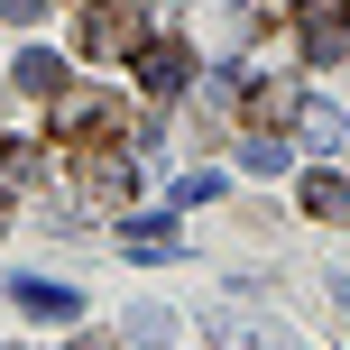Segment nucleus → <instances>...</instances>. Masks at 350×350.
<instances>
[{"instance_id": "12", "label": "nucleus", "mask_w": 350, "mask_h": 350, "mask_svg": "<svg viewBox=\"0 0 350 350\" xmlns=\"http://www.w3.org/2000/svg\"><path fill=\"white\" fill-rule=\"evenodd\" d=\"M249 175H286V139H249Z\"/></svg>"}, {"instance_id": "4", "label": "nucleus", "mask_w": 350, "mask_h": 350, "mask_svg": "<svg viewBox=\"0 0 350 350\" xmlns=\"http://www.w3.org/2000/svg\"><path fill=\"white\" fill-rule=\"evenodd\" d=\"M10 304H18L28 323H74V314H83V295H74L65 277H18V286H10Z\"/></svg>"}, {"instance_id": "6", "label": "nucleus", "mask_w": 350, "mask_h": 350, "mask_svg": "<svg viewBox=\"0 0 350 350\" xmlns=\"http://www.w3.org/2000/svg\"><path fill=\"white\" fill-rule=\"evenodd\" d=\"M185 74H193L185 37H148V46H139V83L157 92V102H166V92H185Z\"/></svg>"}, {"instance_id": "1", "label": "nucleus", "mask_w": 350, "mask_h": 350, "mask_svg": "<svg viewBox=\"0 0 350 350\" xmlns=\"http://www.w3.org/2000/svg\"><path fill=\"white\" fill-rule=\"evenodd\" d=\"M46 129H55V148H92V139H111V129H129V111L111 102V92H65L55 83L46 92Z\"/></svg>"}, {"instance_id": "3", "label": "nucleus", "mask_w": 350, "mask_h": 350, "mask_svg": "<svg viewBox=\"0 0 350 350\" xmlns=\"http://www.w3.org/2000/svg\"><path fill=\"white\" fill-rule=\"evenodd\" d=\"M304 10V55L314 65H341L350 55V0H295Z\"/></svg>"}, {"instance_id": "13", "label": "nucleus", "mask_w": 350, "mask_h": 350, "mask_svg": "<svg viewBox=\"0 0 350 350\" xmlns=\"http://www.w3.org/2000/svg\"><path fill=\"white\" fill-rule=\"evenodd\" d=\"M37 10H46V0H0V18H10V28H28Z\"/></svg>"}, {"instance_id": "10", "label": "nucleus", "mask_w": 350, "mask_h": 350, "mask_svg": "<svg viewBox=\"0 0 350 350\" xmlns=\"http://www.w3.org/2000/svg\"><path fill=\"white\" fill-rule=\"evenodd\" d=\"M295 120H304V139H314V148H341V139H350V129H341V111H332V102H304V111H295Z\"/></svg>"}, {"instance_id": "8", "label": "nucleus", "mask_w": 350, "mask_h": 350, "mask_svg": "<svg viewBox=\"0 0 350 350\" xmlns=\"http://www.w3.org/2000/svg\"><path fill=\"white\" fill-rule=\"evenodd\" d=\"M304 212L314 221H350V175H304Z\"/></svg>"}, {"instance_id": "5", "label": "nucleus", "mask_w": 350, "mask_h": 350, "mask_svg": "<svg viewBox=\"0 0 350 350\" xmlns=\"http://www.w3.org/2000/svg\"><path fill=\"white\" fill-rule=\"evenodd\" d=\"M83 193L92 203H129V193H139V166H129L120 148H83Z\"/></svg>"}, {"instance_id": "7", "label": "nucleus", "mask_w": 350, "mask_h": 350, "mask_svg": "<svg viewBox=\"0 0 350 350\" xmlns=\"http://www.w3.org/2000/svg\"><path fill=\"white\" fill-rule=\"evenodd\" d=\"M304 111V92L295 83H249V129L258 139H286V120Z\"/></svg>"}, {"instance_id": "14", "label": "nucleus", "mask_w": 350, "mask_h": 350, "mask_svg": "<svg viewBox=\"0 0 350 350\" xmlns=\"http://www.w3.org/2000/svg\"><path fill=\"white\" fill-rule=\"evenodd\" d=\"M74 350H120V341H74Z\"/></svg>"}, {"instance_id": "2", "label": "nucleus", "mask_w": 350, "mask_h": 350, "mask_svg": "<svg viewBox=\"0 0 350 350\" xmlns=\"http://www.w3.org/2000/svg\"><path fill=\"white\" fill-rule=\"evenodd\" d=\"M139 28H148L139 0H92L83 28H74V46H83V55H129V46H139Z\"/></svg>"}, {"instance_id": "9", "label": "nucleus", "mask_w": 350, "mask_h": 350, "mask_svg": "<svg viewBox=\"0 0 350 350\" xmlns=\"http://www.w3.org/2000/svg\"><path fill=\"white\" fill-rule=\"evenodd\" d=\"M10 83H18V92H37V102H46V92L65 83V65H55L46 46H28V55H18V65H10Z\"/></svg>"}, {"instance_id": "15", "label": "nucleus", "mask_w": 350, "mask_h": 350, "mask_svg": "<svg viewBox=\"0 0 350 350\" xmlns=\"http://www.w3.org/2000/svg\"><path fill=\"white\" fill-rule=\"evenodd\" d=\"M0 230H10V212H0Z\"/></svg>"}, {"instance_id": "11", "label": "nucleus", "mask_w": 350, "mask_h": 350, "mask_svg": "<svg viewBox=\"0 0 350 350\" xmlns=\"http://www.w3.org/2000/svg\"><path fill=\"white\" fill-rule=\"evenodd\" d=\"M129 341H148V350L175 341V314H157V304H148V314H129Z\"/></svg>"}]
</instances>
